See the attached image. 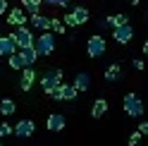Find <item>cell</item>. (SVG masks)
<instances>
[{
    "label": "cell",
    "instance_id": "obj_1",
    "mask_svg": "<svg viewBox=\"0 0 148 146\" xmlns=\"http://www.w3.org/2000/svg\"><path fill=\"white\" fill-rule=\"evenodd\" d=\"M62 77H64L62 70H48V72H43V74H41V86H43V91L50 98H55V94H58V89L62 84Z\"/></svg>",
    "mask_w": 148,
    "mask_h": 146
},
{
    "label": "cell",
    "instance_id": "obj_2",
    "mask_svg": "<svg viewBox=\"0 0 148 146\" xmlns=\"http://www.w3.org/2000/svg\"><path fill=\"white\" fill-rule=\"evenodd\" d=\"M34 50H36V55H38V58L53 55V50H55V36H53L50 31L38 34V36L34 39Z\"/></svg>",
    "mask_w": 148,
    "mask_h": 146
},
{
    "label": "cell",
    "instance_id": "obj_3",
    "mask_svg": "<svg viewBox=\"0 0 148 146\" xmlns=\"http://www.w3.org/2000/svg\"><path fill=\"white\" fill-rule=\"evenodd\" d=\"M122 105H124V113L129 117H143V101L136 94H127L124 101H122Z\"/></svg>",
    "mask_w": 148,
    "mask_h": 146
},
{
    "label": "cell",
    "instance_id": "obj_4",
    "mask_svg": "<svg viewBox=\"0 0 148 146\" xmlns=\"http://www.w3.org/2000/svg\"><path fill=\"white\" fill-rule=\"evenodd\" d=\"M12 39L17 43V50H22V48H31L34 45V31H31V26H19V29H14L12 31Z\"/></svg>",
    "mask_w": 148,
    "mask_h": 146
},
{
    "label": "cell",
    "instance_id": "obj_5",
    "mask_svg": "<svg viewBox=\"0 0 148 146\" xmlns=\"http://www.w3.org/2000/svg\"><path fill=\"white\" fill-rule=\"evenodd\" d=\"M105 48H108V43H105V39H103L100 34H93V36L86 41V53H88V58H93V60H98L100 55H103Z\"/></svg>",
    "mask_w": 148,
    "mask_h": 146
},
{
    "label": "cell",
    "instance_id": "obj_6",
    "mask_svg": "<svg viewBox=\"0 0 148 146\" xmlns=\"http://www.w3.org/2000/svg\"><path fill=\"white\" fill-rule=\"evenodd\" d=\"M5 22L10 26H14V29H19V26H29V17H26V12L22 7H12V10H7Z\"/></svg>",
    "mask_w": 148,
    "mask_h": 146
},
{
    "label": "cell",
    "instance_id": "obj_7",
    "mask_svg": "<svg viewBox=\"0 0 148 146\" xmlns=\"http://www.w3.org/2000/svg\"><path fill=\"white\" fill-rule=\"evenodd\" d=\"M132 36H134L132 24H122V26H115L112 29V41L119 43V45H127L129 41H132Z\"/></svg>",
    "mask_w": 148,
    "mask_h": 146
},
{
    "label": "cell",
    "instance_id": "obj_8",
    "mask_svg": "<svg viewBox=\"0 0 148 146\" xmlns=\"http://www.w3.org/2000/svg\"><path fill=\"white\" fill-rule=\"evenodd\" d=\"M17 53V43L12 34H0V58H10Z\"/></svg>",
    "mask_w": 148,
    "mask_h": 146
},
{
    "label": "cell",
    "instance_id": "obj_9",
    "mask_svg": "<svg viewBox=\"0 0 148 146\" xmlns=\"http://www.w3.org/2000/svg\"><path fill=\"white\" fill-rule=\"evenodd\" d=\"M14 134L17 136H22V139H29V136H34V132H36V125H34V120H29V117H24V120H19L14 127Z\"/></svg>",
    "mask_w": 148,
    "mask_h": 146
},
{
    "label": "cell",
    "instance_id": "obj_10",
    "mask_svg": "<svg viewBox=\"0 0 148 146\" xmlns=\"http://www.w3.org/2000/svg\"><path fill=\"white\" fill-rule=\"evenodd\" d=\"M74 98H79V91L74 89L72 84H60V89H58V94H55V98L53 101H74Z\"/></svg>",
    "mask_w": 148,
    "mask_h": 146
},
{
    "label": "cell",
    "instance_id": "obj_11",
    "mask_svg": "<svg viewBox=\"0 0 148 146\" xmlns=\"http://www.w3.org/2000/svg\"><path fill=\"white\" fill-rule=\"evenodd\" d=\"M36 79H38V77H36V70L34 67H24L22 70V77H19V89L22 91H31Z\"/></svg>",
    "mask_w": 148,
    "mask_h": 146
},
{
    "label": "cell",
    "instance_id": "obj_12",
    "mask_svg": "<svg viewBox=\"0 0 148 146\" xmlns=\"http://www.w3.org/2000/svg\"><path fill=\"white\" fill-rule=\"evenodd\" d=\"M29 24L34 26L38 34H43V31H50V17L48 14H34V17H29Z\"/></svg>",
    "mask_w": 148,
    "mask_h": 146
},
{
    "label": "cell",
    "instance_id": "obj_13",
    "mask_svg": "<svg viewBox=\"0 0 148 146\" xmlns=\"http://www.w3.org/2000/svg\"><path fill=\"white\" fill-rule=\"evenodd\" d=\"M64 125H67V120H64L62 113H53V115H48V120H45V127H48L50 132H62Z\"/></svg>",
    "mask_w": 148,
    "mask_h": 146
},
{
    "label": "cell",
    "instance_id": "obj_14",
    "mask_svg": "<svg viewBox=\"0 0 148 146\" xmlns=\"http://www.w3.org/2000/svg\"><path fill=\"white\" fill-rule=\"evenodd\" d=\"M122 24H129V17L124 12H117V14H108L103 19V26H110V29H115V26H122Z\"/></svg>",
    "mask_w": 148,
    "mask_h": 146
},
{
    "label": "cell",
    "instance_id": "obj_15",
    "mask_svg": "<svg viewBox=\"0 0 148 146\" xmlns=\"http://www.w3.org/2000/svg\"><path fill=\"white\" fill-rule=\"evenodd\" d=\"M72 86L77 89L79 94H81V91H88V89H91V77H88V72H79V74L74 77V84H72Z\"/></svg>",
    "mask_w": 148,
    "mask_h": 146
},
{
    "label": "cell",
    "instance_id": "obj_16",
    "mask_svg": "<svg viewBox=\"0 0 148 146\" xmlns=\"http://www.w3.org/2000/svg\"><path fill=\"white\" fill-rule=\"evenodd\" d=\"M17 53H19L24 67H34L36 60H38V55H36V50H34V45H31V48H22V50H17Z\"/></svg>",
    "mask_w": 148,
    "mask_h": 146
},
{
    "label": "cell",
    "instance_id": "obj_17",
    "mask_svg": "<svg viewBox=\"0 0 148 146\" xmlns=\"http://www.w3.org/2000/svg\"><path fill=\"white\" fill-rule=\"evenodd\" d=\"M105 113H108V101H105V98H96L93 105H91V117L98 120V117H103Z\"/></svg>",
    "mask_w": 148,
    "mask_h": 146
},
{
    "label": "cell",
    "instance_id": "obj_18",
    "mask_svg": "<svg viewBox=\"0 0 148 146\" xmlns=\"http://www.w3.org/2000/svg\"><path fill=\"white\" fill-rule=\"evenodd\" d=\"M0 113H3V117H10L17 113V103L12 101V98H0Z\"/></svg>",
    "mask_w": 148,
    "mask_h": 146
},
{
    "label": "cell",
    "instance_id": "obj_19",
    "mask_svg": "<svg viewBox=\"0 0 148 146\" xmlns=\"http://www.w3.org/2000/svg\"><path fill=\"white\" fill-rule=\"evenodd\" d=\"M105 79L112 84V81H119L122 79V67L117 65V62H112V65H108V70H105Z\"/></svg>",
    "mask_w": 148,
    "mask_h": 146
},
{
    "label": "cell",
    "instance_id": "obj_20",
    "mask_svg": "<svg viewBox=\"0 0 148 146\" xmlns=\"http://www.w3.org/2000/svg\"><path fill=\"white\" fill-rule=\"evenodd\" d=\"M72 14L77 17V22H79V26H81V24H86V22H88V17H91V12H88V7H84V5H77V7H74V10H72Z\"/></svg>",
    "mask_w": 148,
    "mask_h": 146
},
{
    "label": "cell",
    "instance_id": "obj_21",
    "mask_svg": "<svg viewBox=\"0 0 148 146\" xmlns=\"http://www.w3.org/2000/svg\"><path fill=\"white\" fill-rule=\"evenodd\" d=\"M64 31H67V26L62 24L60 17H50V34H53V36H62Z\"/></svg>",
    "mask_w": 148,
    "mask_h": 146
},
{
    "label": "cell",
    "instance_id": "obj_22",
    "mask_svg": "<svg viewBox=\"0 0 148 146\" xmlns=\"http://www.w3.org/2000/svg\"><path fill=\"white\" fill-rule=\"evenodd\" d=\"M22 10L26 12V17H34V14H41V5L38 3H29V0H22Z\"/></svg>",
    "mask_w": 148,
    "mask_h": 146
},
{
    "label": "cell",
    "instance_id": "obj_23",
    "mask_svg": "<svg viewBox=\"0 0 148 146\" xmlns=\"http://www.w3.org/2000/svg\"><path fill=\"white\" fill-rule=\"evenodd\" d=\"M7 65H10L12 70H17V72H22V70H24V62H22V58H19V53H14V55L7 58Z\"/></svg>",
    "mask_w": 148,
    "mask_h": 146
},
{
    "label": "cell",
    "instance_id": "obj_24",
    "mask_svg": "<svg viewBox=\"0 0 148 146\" xmlns=\"http://www.w3.org/2000/svg\"><path fill=\"white\" fill-rule=\"evenodd\" d=\"M62 24H64V26H72V29H74V26H79V22H77V17H74L72 12H67V14L62 17Z\"/></svg>",
    "mask_w": 148,
    "mask_h": 146
},
{
    "label": "cell",
    "instance_id": "obj_25",
    "mask_svg": "<svg viewBox=\"0 0 148 146\" xmlns=\"http://www.w3.org/2000/svg\"><path fill=\"white\" fill-rule=\"evenodd\" d=\"M141 139H143V136H141V132H132V134H129V139H127V144L129 146H138V144H141Z\"/></svg>",
    "mask_w": 148,
    "mask_h": 146
},
{
    "label": "cell",
    "instance_id": "obj_26",
    "mask_svg": "<svg viewBox=\"0 0 148 146\" xmlns=\"http://www.w3.org/2000/svg\"><path fill=\"white\" fill-rule=\"evenodd\" d=\"M72 3V0H43V5H48V7H67Z\"/></svg>",
    "mask_w": 148,
    "mask_h": 146
},
{
    "label": "cell",
    "instance_id": "obj_27",
    "mask_svg": "<svg viewBox=\"0 0 148 146\" xmlns=\"http://www.w3.org/2000/svg\"><path fill=\"white\" fill-rule=\"evenodd\" d=\"M12 134H14V129H12L10 125H7V122H0V136H12Z\"/></svg>",
    "mask_w": 148,
    "mask_h": 146
},
{
    "label": "cell",
    "instance_id": "obj_28",
    "mask_svg": "<svg viewBox=\"0 0 148 146\" xmlns=\"http://www.w3.org/2000/svg\"><path fill=\"white\" fill-rule=\"evenodd\" d=\"M132 65H134V70H138V72H143V70H146V62H143V60H138V58L132 60Z\"/></svg>",
    "mask_w": 148,
    "mask_h": 146
},
{
    "label": "cell",
    "instance_id": "obj_29",
    "mask_svg": "<svg viewBox=\"0 0 148 146\" xmlns=\"http://www.w3.org/2000/svg\"><path fill=\"white\" fill-rule=\"evenodd\" d=\"M138 132H141V136H148V120H143L138 125Z\"/></svg>",
    "mask_w": 148,
    "mask_h": 146
},
{
    "label": "cell",
    "instance_id": "obj_30",
    "mask_svg": "<svg viewBox=\"0 0 148 146\" xmlns=\"http://www.w3.org/2000/svg\"><path fill=\"white\" fill-rule=\"evenodd\" d=\"M7 10H10V5H7V0H0V17L7 14Z\"/></svg>",
    "mask_w": 148,
    "mask_h": 146
},
{
    "label": "cell",
    "instance_id": "obj_31",
    "mask_svg": "<svg viewBox=\"0 0 148 146\" xmlns=\"http://www.w3.org/2000/svg\"><path fill=\"white\" fill-rule=\"evenodd\" d=\"M129 5H132V7H138V5H141V0H129Z\"/></svg>",
    "mask_w": 148,
    "mask_h": 146
},
{
    "label": "cell",
    "instance_id": "obj_32",
    "mask_svg": "<svg viewBox=\"0 0 148 146\" xmlns=\"http://www.w3.org/2000/svg\"><path fill=\"white\" fill-rule=\"evenodd\" d=\"M143 55H146V58H148V41H146V43H143Z\"/></svg>",
    "mask_w": 148,
    "mask_h": 146
},
{
    "label": "cell",
    "instance_id": "obj_33",
    "mask_svg": "<svg viewBox=\"0 0 148 146\" xmlns=\"http://www.w3.org/2000/svg\"><path fill=\"white\" fill-rule=\"evenodd\" d=\"M29 3H38V5H43V0H29Z\"/></svg>",
    "mask_w": 148,
    "mask_h": 146
},
{
    "label": "cell",
    "instance_id": "obj_34",
    "mask_svg": "<svg viewBox=\"0 0 148 146\" xmlns=\"http://www.w3.org/2000/svg\"><path fill=\"white\" fill-rule=\"evenodd\" d=\"M0 146H3V141H0Z\"/></svg>",
    "mask_w": 148,
    "mask_h": 146
}]
</instances>
